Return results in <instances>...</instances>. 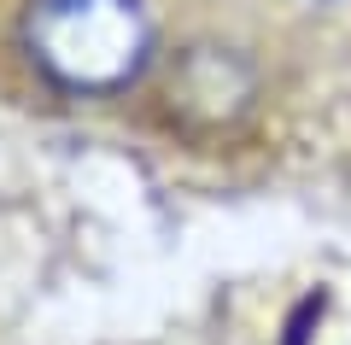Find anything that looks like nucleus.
<instances>
[{"mask_svg": "<svg viewBox=\"0 0 351 345\" xmlns=\"http://www.w3.org/2000/svg\"><path fill=\"white\" fill-rule=\"evenodd\" d=\"M24 53L64 94H117L152 59L141 0H29Z\"/></svg>", "mask_w": 351, "mask_h": 345, "instance_id": "f257e3e1", "label": "nucleus"}]
</instances>
